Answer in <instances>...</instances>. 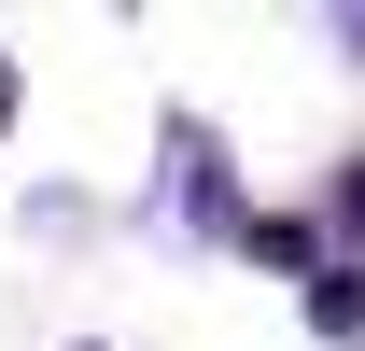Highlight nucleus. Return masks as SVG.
I'll list each match as a JSON object with an SVG mask.
<instances>
[{
  "mask_svg": "<svg viewBox=\"0 0 365 351\" xmlns=\"http://www.w3.org/2000/svg\"><path fill=\"white\" fill-rule=\"evenodd\" d=\"M309 323H323V337H365V267H323V281H309Z\"/></svg>",
  "mask_w": 365,
  "mask_h": 351,
  "instance_id": "obj_1",
  "label": "nucleus"
},
{
  "mask_svg": "<svg viewBox=\"0 0 365 351\" xmlns=\"http://www.w3.org/2000/svg\"><path fill=\"white\" fill-rule=\"evenodd\" d=\"M0 113H14V71H0Z\"/></svg>",
  "mask_w": 365,
  "mask_h": 351,
  "instance_id": "obj_2",
  "label": "nucleus"
},
{
  "mask_svg": "<svg viewBox=\"0 0 365 351\" xmlns=\"http://www.w3.org/2000/svg\"><path fill=\"white\" fill-rule=\"evenodd\" d=\"M351 56H365V14H351Z\"/></svg>",
  "mask_w": 365,
  "mask_h": 351,
  "instance_id": "obj_3",
  "label": "nucleus"
}]
</instances>
